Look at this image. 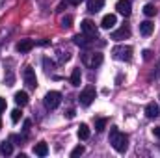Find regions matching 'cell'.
I'll use <instances>...</instances> for the list:
<instances>
[{"instance_id":"6da1fadb","label":"cell","mask_w":160,"mask_h":158,"mask_svg":"<svg viewBox=\"0 0 160 158\" xmlns=\"http://www.w3.org/2000/svg\"><path fill=\"white\" fill-rule=\"evenodd\" d=\"M110 143H112V147L118 153H125L128 149V136L119 132L116 126H112V130H110Z\"/></svg>"},{"instance_id":"7a4b0ae2","label":"cell","mask_w":160,"mask_h":158,"mask_svg":"<svg viewBox=\"0 0 160 158\" xmlns=\"http://www.w3.org/2000/svg\"><path fill=\"white\" fill-rule=\"evenodd\" d=\"M112 54L119 62H130L132 60V47H128V45H118V47L112 48Z\"/></svg>"},{"instance_id":"3957f363","label":"cell","mask_w":160,"mask_h":158,"mask_svg":"<svg viewBox=\"0 0 160 158\" xmlns=\"http://www.w3.org/2000/svg\"><path fill=\"white\" fill-rule=\"evenodd\" d=\"M97 97V91H95V87L93 86H88V87H84L82 89V93H80L78 101L82 106H89L91 102H93V99Z\"/></svg>"},{"instance_id":"277c9868","label":"cell","mask_w":160,"mask_h":158,"mask_svg":"<svg viewBox=\"0 0 160 158\" xmlns=\"http://www.w3.org/2000/svg\"><path fill=\"white\" fill-rule=\"evenodd\" d=\"M60 102H62V95H60L58 91H48V93L45 95V106H47L48 110L58 108Z\"/></svg>"},{"instance_id":"5b68a950","label":"cell","mask_w":160,"mask_h":158,"mask_svg":"<svg viewBox=\"0 0 160 158\" xmlns=\"http://www.w3.org/2000/svg\"><path fill=\"white\" fill-rule=\"evenodd\" d=\"M80 28H82V32L88 36V37H97V34H99V30H97V26H95V22L93 21H89V19H84L82 22H80Z\"/></svg>"},{"instance_id":"8992f818","label":"cell","mask_w":160,"mask_h":158,"mask_svg":"<svg viewBox=\"0 0 160 158\" xmlns=\"http://www.w3.org/2000/svg\"><path fill=\"white\" fill-rule=\"evenodd\" d=\"M22 78H24V84H26L28 87H32V89L38 87V77H36V71H34L32 67H26V69L22 71Z\"/></svg>"},{"instance_id":"52a82bcc","label":"cell","mask_w":160,"mask_h":158,"mask_svg":"<svg viewBox=\"0 0 160 158\" xmlns=\"http://www.w3.org/2000/svg\"><path fill=\"white\" fill-rule=\"evenodd\" d=\"M114 41H123V39H128L130 37V28L128 26H121L119 30H116L112 36H110Z\"/></svg>"},{"instance_id":"ba28073f","label":"cell","mask_w":160,"mask_h":158,"mask_svg":"<svg viewBox=\"0 0 160 158\" xmlns=\"http://www.w3.org/2000/svg\"><path fill=\"white\" fill-rule=\"evenodd\" d=\"M116 24H118V17H116L114 13L104 15V17H102V21H101V26H102L104 30H110V28H114Z\"/></svg>"},{"instance_id":"9c48e42d","label":"cell","mask_w":160,"mask_h":158,"mask_svg":"<svg viewBox=\"0 0 160 158\" xmlns=\"http://www.w3.org/2000/svg\"><path fill=\"white\" fill-rule=\"evenodd\" d=\"M116 9H118V13H121L123 17H128L130 15V0H119L118 4H116Z\"/></svg>"},{"instance_id":"30bf717a","label":"cell","mask_w":160,"mask_h":158,"mask_svg":"<svg viewBox=\"0 0 160 158\" xmlns=\"http://www.w3.org/2000/svg\"><path fill=\"white\" fill-rule=\"evenodd\" d=\"M145 116L149 119H157L160 116V106L157 102H149V104L145 106Z\"/></svg>"},{"instance_id":"8fae6325","label":"cell","mask_w":160,"mask_h":158,"mask_svg":"<svg viewBox=\"0 0 160 158\" xmlns=\"http://www.w3.org/2000/svg\"><path fill=\"white\" fill-rule=\"evenodd\" d=\"M34 45H36V43L32 39H22V41L17 43V50H19L21 54H26V52H30V50L34 48Z\"/></svg>"},{"instance_id":"7c38bea8","label":"cell","mask_w":160,"mask_h":158,"mask_svg":"<svg viewBox=\"0 0 160 158\" xmlns=\"http://www.w3.org/2000/svg\"><path fill=\"white\" fill-rule=\"evenodd\" d=\"M153 30H155V24L151 22V21H143V22H140V34L142 36H151L153 34Z\"/></svg>"},{"instance_id":"4fadbf2b","label":"cell","mask_w":160,"mask_h":158,"mask_svg":"<svg viewBox=\"0 0 160 158\" xmlns=\"http://www.w3.org/2000/svg\"><path fill=\"white\" fill-rule=\"evenodd\" d=\"M102 6H104V0H88V11H91V13L101 11Z\"/></svg>"},{"instance_id":"5bb4252c","label":"cell","mask_w":160,"mask_h":158,"mask_svg":"<svg viewBox=\"0 0 160 158\" xmlns=\"http://www.w3.org/2000/svg\"><path fill=\"white\" fill-rule=\"evenodd\" d=\"M15 102L19 106H26L28 104V93L26 91H17L15 93Z\"/></svg>"},{"instance_id":"9a60e30c","label":"cell","mask_w":160,"mask_h":158,"mask_svg":"<svg viewBox=\"0 0 160 158\" xmlns=\"http://www.w3.org/2000/svg\"><path fill=\"white\" fill-rule=\"evenodd\" d=\"M34 153H36L38 156H47V155H48V145H47L45 141H39V143L34 147Z\"/></svg>"},{"instance_id":"2e32d148","label":"cell","mask_w":160,"mask_h":158,"mask_svg":"<svg viewBox=\"0 0 160 158\" xmlns=\"http://www.w3.org/2000/svg\"><path fill=\"white\" fill-rule=\"evenodd\" d=\"M73 41H75V45H78V47H89V43H91V39H88V36L84 34V36H75L73 37Z\"/></svg>"},{"instance_id":"e0dca14e","label":"cell","mask_w":160,"mask_h":158,"mask_svg":"<svg viewBox=\"0 0 160 158\" xmlns=\"http://www.w3.org/2000/svg\"><path fill=\"white\" fill-rule=\"evenodd\" d=\"M13 153V147H11V143L9 141H2V145H0V155H4V156H9Z\"/></svg>"},{"instance_id":"ac0fdd59","label":"cell","mask_w":160,"mask_h":158,"mask_svg":"<svg viewBox=\"0 0 160 158\" xmlns=\"http://www.w3.org/2000/svg\"><path fill=\"white\" fill-rule=\"evenodd\" d=\"M78 138L80 140H88V138H89V128H88L86 123H82L78 126Z\"/></svg>"},{"instance_id":"d6986e66","label":"cell","mask_w":160,"mask_h":158,"mask_svg":"<svg viewBox=\"0 0 160 158\" xmlns=\"http://www.w3.org/2000/svg\"><path fill=\"white\" fill-rule=\"evenodd\" d=\"M80 80H82L80 69H73V73H71V84L73 86H80Z\"/></svg>"},{"instance_id":"ffe728a7","label":"cell","mask_w":160,"mask_h":158,"mask_svg":"<svg viewBox=\"0 0 160 158\" xmlns=\"http://www.w3.org/2000/svg\"><path fill=\"white\" fill-rule=\"evenodd\" d=\"M143 13H145L147 17H155V15H157V7H155L153 4H145V6H143Z\"/></svg>"},{"instance_id":"44dd1931","label":"cell","mask_w":160,"mask_h":158,"mask_svg":"<svg viewBox=\"0 0 160 158\" xmlns=\"http://www.w3.org/2000/svg\"><path fill=\"white\" fill-rule=\"evenodd\" d=\"M101 63H102V54L95 52V54H93V58H91V62H89V65H91V67H99Z\"/></svg>"},{"instance_id":"7402d4cb","label":"cell","mask_w":160,"mask_h":158,"mask_svg":"<svg viewBox=\"0 0 160 158\" xmlns=\"http://www.w3.org/2000/svg\"><path fill=\"white\" fill-rule=\"evenodd\" d=\"M106 123H108V121H106L104 117L97 119V121H95V128H97V132H102V130H104V126H106Z\"/></svg>"},{"instance_id":"603a6c76","label":"cell","mask_w":160,"mask_h":158,"mask_svg":"<svg viewBox=\"0 0 160 158\" xmlns=\"http://www.w3.org/2000/svg\"><path fill=\"white\" fill-rule=\"evenodd\" d=\"M84 151H86V149H84L82 145H78V147H75V149L71 151V156L77 158V156H80V155H84Z\"/></svg>"},{"instance_id":"cb8c5ba5","label":"cell","mask_w":160,"mask_h":158,"mask_svg":"<svg viewBox=\"0 0 160 158\" xmlns=\"http://www.w3.org/2000/svg\"><path fill=\"white\" fill-rule=\"evenodd\" d=\"M71 22H73V17H71V15H67V17H63V19H62V26H63V28H69V26H71Z\"/></svg>"},{"instance_id":"d4e9b609","label":"cell","mask_w":160,"mask_h":158,"mask_svg":"<svg viewBox=\"0 0 160 158\" xmlns=\"http://www.w3.org/2000/svg\"><path fill=\"white\" fill-rule=\"evenodd\" d=\"M43 65H45V69H47V71H52V69H54V62H50L48 58H45V60H43Z\"/></svg>"},{"instance_id":"484cf974","label":"cell","mask_w":160,"mask_h":158,"mask_svg":"<svg viewBox=\"0 0 160 158\" xmlns=\"http://www.w3.org/2000/svg\"><path fill=\"white\" fill-rule=\"evenodd\" d=\"M19 119H21V110H13L11 112V121L13 123H19Z\"/></svg>"},{"instance_id":"4316f807","label":"cell","mask_w":160,"mask_h":158,"mask_svg":"<svg viewBox=\"0 0 160 158\" xmlns=\"http://www.w3.org/2000/svg\"><path fill=\"white\" fill-rule=\"evenodd\" d=\"M153 134H155V138H158V140H160V125L153 128Z\"/></svg>"},{"instance_id":"83f0119b","label":"cell","mask_w":160,"mask_h":158,"mask_svg":"<svg viewBox=\"0 0 160 158\" xmlns=\"http://www.w3.org/2000/svg\"><path fill=\"white\" fill-rule=\"evenodd\" d=\"M6 110V99H0V112Z\"/></svg>"},{"instance_id":"f1b7e54d","label":"cell","mask_w":160,"mask_h":158,"mask_svg":"<svg viewBox=\"0 0 160 158\" xmlns=\"http://www.w3.org/2000/svg\"><path fill=\"white\" fill-rule=\"evenodd\" d=\"M143 54H145V60H149V58H151V50H145Z\"/></svg>"},{"instance_id":"f546056e","label":"cell","mask_w":160,"mask_h":158,"mask_svg":"<svg viewBox=\"0 0 160 158\" xmlns=\"http://www.w3.org/2000/svg\"><path fill=\"white\" fill-rule=\"evenodd\" d=\"M73 116H75V112H73V110H67V117L71 119V117H73Z\"/></svg>"},{"instance_id":"4dcf8cb0","label":"cell","mask_w":160,"mask_h":158,"mask_svg":"<svg viewBox=\"0 0 160 158\" xmlns=\"http://www.w3.org/2000/svg\"><path fill=\"white\" fill-rule=\"evenodd\" d=\"M69 2H73V4H78L80 0H69Z\"/></svg>"},{"instance_id":"1f68e13d","label":"cell","mask_w":160,"mask_h":158,"mask_svg":"<svg viewBox=\"0 0 160 158\" xmlns=\"http://www.w3.org/2000/svg\"><path fill=\"white\" fill-rule=\"evenodd\" d=\"M0 130H2V119H0Z\"/></svg>"}]
</instances>
